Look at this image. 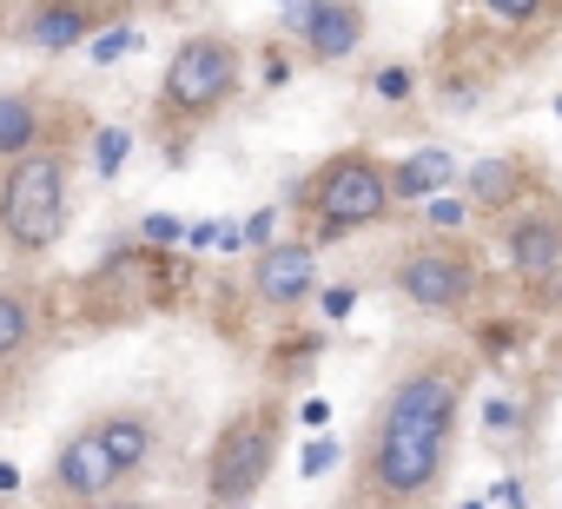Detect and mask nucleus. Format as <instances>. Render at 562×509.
Instances as JSON below:
<instances>
[{
	"label": "nucleus",
	"mask_w": 562,
	"mask_h": 509,
	"mask_svg": "<svg viewBox=\"0 0 562 509\" xmlns=\"http://www.w3.org/2000/svg\"><path fill=\"white\" fill-rule=\"evenodd\" d=\"M245 298L265 318H292L318 298V245L312 238H265L251 251V272H245Z\"/></svg>",
	"instance_id": "1a4fd4ad"
},
{
	"label": "nucleus",
	"mask_w": 562,
	"mask_h": 509,
	"mask_svg": "<svg viewBox=\"0 0 562 509\" xmlns=\"http://www.w3.org/2000/svg\"><path fill=\"white\" fill-rule=\"evenodd\" d=\"M483 14L503 21V27H536V21L555 14V0H483Z\"/></svg>",
	"instance_id": "a211bd4d"
},
{
	"label": "nucleus",
	"mask_w": 562,
	"mask_h": 509,
	"mask_svg": "<svg viewBox=\"0 0 562 509\" xmlns=\"http://www.w3.org/2000/svg\"><path fill=\"white\" fill-rule=\"evenodd\" d=\"M120 483H126V470L113 463L100 423H80V430L54 450V463H47V496H54V502H106Z\"/></svg>",
	"instance_id": "f8f14e48"
},
{
	"label": "nucleus",
	"mask_w": 562,
	"mask_h": 509,
	"mask_svg": "<svg viewBox=\"0 0 562 509\" xmlns=\"http://www.w3.org/2000/svg\"><path fill=\"white\" fill-rule=\"evenodd\" d=\"M139 245H179V218L172 212H153V218H139Z\"/></svg>",
	"instance_id": "6ab92c4d"
},
{
	"label": "nucleus",
	"mask_w": 562,
	"mask_h": 509,
	"mask_svg": "<svg viewBox=\"0 0 562 509\" xmlns=\"http://www.w3.org/2000/svg\"><path fill=\"white\" fill-rule=\"evenodd\" d=\"M391 292L411 312H424V318H463L490 292L483 251L463 231H417L411 245H397V259H391Z\"/></svg>",
	"instance_id": "423d86ee"
},
{
	"label": "nucleus",
	"mask_w": 562,
	"mask_h": 509,
	"mask_svg": "<svg viewBox=\"0 0 562 509\" xmlns=\"http://www.w3.org/2000/svg\"><path fill=\"white\" fill-rule=\"evenodd\" d=\"M391 205H397L391 199V159H378L371 146L325 152L299 179V192H292V212H299V225H305L312 245H345V238L384 225Z\"/></svg>",
	"instance_id": "7ed1b4c3"
},
{
	"label": "nucleus",
	"mask_w": 562,
	"mask_h": 509,
	"mask_svg": "<svg viewBox=\"0 0 562 509\" xmlns=\"http://www.w3.org/2000/svg\"><path fill=\"white\" fill-rule=\"evenodd\" d=\"M457 159L443 152V146H417L411 159H397L391 166V199L404 205V199H424V192H443V185H457Z\"/></svg>",
	"instance_id": "f3484780"
},
{
	"label": "nucleus",
	"mask_w": 562,
	"mask_h": 509,
	"mask_svg": "<svg viewBox=\"0 0 562 509\" xmlns=\"http://www.w3.org/2000/svg\"><path fill=\"white\" fill-rule=\"evenodd\" d=\"M470 384L476 358L457 344H424L391 371L351 456V509H430L443 496Z\"/></svg>",
	"instance_id": "f257e3e1"
},
{
	"label": "nucleus",
	"mask_w": 562,
	"mask_h": 509,
	"mask_svg": "<svg viewBox=\"0 0 562 509\" xmlns=\"http://www.w3.org/2000/svg\"><path fill=\"white\" fill-rule=\"evenodd\" d=\"M278 443H285V404L278 397H245L238 410L218 417L205 463H199V496L205 509H245L258 502V489L271 483Z\"/></svg>",
	"instance_id": "39448f33"
},
{
	"label": "nucleus",
	"mask_w": 562,
	"mask_h": 509,
	"mask_svg": "<svg viewBox=\"0 0 562 509\" xmlns=\"http://www.w3.org/2000/svg\"><path fill=\"white\" fill-rule=\"evenodd\" d=\"M74 218V146H41L0 166V251L47 259Z\"/></svg>",
	"instance_id": "20e7f679"
},
{
	"label": "nucleus",
	"mask_w": 562,
	"mask_h": 509,
	"mask_svg": "<svg viewBox=\"0 0 562 509\" xmlns=\"http://www.w3.org/2000/svg\"><path fill=\"white\" fill-rule=\"evenodd\" d=\"M100 423V437H106V450H113V463L126 470V483L153 463V450H159V417L153 410H139V404H120V410H106V417H93Z\"/></svg>",
	"instance_id": "dca6fc26"
},
{
	"label": "nucleus",
	"mask_w": 562,
	"mask_h": 509,
	"mask_svg": "<svg viewBox=\"0 0 562 509\" xmlns=\"http://www.w3.org/2000/svg\"><path fill=\"white\" fill-rule=\"evenodd\" d=\"M93 159H100V172H120V159H126V133H93Z\"/></svg>",
	"instance_id": "412c9836"
},
{
	"label": "nucleus",
	"mask_w": 562,
	"mask_h": 509,
	"mask_svg": "<svg viewBox=\"0 0 562 509\" xmlns=\"http://www.w3.org/2000/svg\"><path fill=\"white\" fill-rule=\"evenodd\" d=\"M245 87V47L218 27H199L186 34L172 54H166V73H159V93H153V133L159 146L186 152L192 133H205Z\"/></svg>",
	"instance_id": "f03ea898"
},
{
	"label": "nucleus",
	"mask_w": 562,
	"mask_h": 509,
	"mask_svg": "<svg viewBox=\"0 0 562 509\" xmlns=\"http://www.w3.org/2000/svg\"><path fill=\"white\" fill-rule=\"evenodd\" d=\"M285 34L305 47L312 67H338L364 47V0H292Z\"/></svg>",
	"instance_id": "ddd939ff"
},
{
	"label": "nucleus",
	"mask_w": 562,
	"mask_h": 509,
	"mask_svg": "<svg viewBox=\"0 0 562 509\" xmlns=\"http://www.w3.org/2000/svg\"><path fill=\"white\" fill-rule=\"evenodd\" d=\"M126 47H133V27H100L93 34V60H120Z\"/></svg>",
	"instance_id": "aec40b11"
},
{
	"label": "nucleus",
	"mask_w": 562,
	"mask_h": 509,
	"mask_svg": "<svg viewBox=\"0 0 562 509\" xmlns=\"http://www.w3.org/2000/svg\"><path fill=\"white\" fill-rule=\"evenodd\" d=\"M457 179H463V192H470V212L496 225L509 205H522V199L542 185V166H536L529 152H490V159L463 166Z\"/></svg>",
	"instance_id": "4468645a"
},
{
	"label": "nucleus",
	"mask_w": 562,
	"mask_h": 509,
	"mask_svg": "<svg viewBox=\"0 0 562 509\" xmlns=\"http://www.w3.org/2000/svg\"><path fill=\"white\" fill-rule=\"evenodd\" d=\"M113 509H159V502H146V496H113Z\"/></svg>",
	"instance_id": "b1692460"
},
{
	"label": "nucleus",
	"mask_w": 562,
	"mask_h": 509,
	"mask_svg": "<svg viewBox=\"0 0 562 509\" xmlns=\"http://www.w3.org/2000/svg\"><path fill=\"white\" fill-rule=\"evenodd\" d=\"M120 14L126 8H113V0H27L21 21H14V41L34 47V54H74L100 27H113Z\"/></svg>",
	"instance_id": "9b49d317"
},
{
	"label": "nucleus",
	"mask_w": 562,
	"mask_h": 509,
	"mask_svg": "<svg viewBox=\"0 0 562 509\" xmlns=\"http://www.w3.org/2000/svg\"><path fill=\"white\" fill-rule=\"evenodd\" d=\"M496 245H503L509 279H516L536 305L562 298V192H555L549 179H542L522 205H509V212L496 218Z\"/></svg>",
	"instance_id": "6e6552de"
},
{
	"label": "nucleus",
	"mask_w": 562,
	"mask_h": 509,
	"mask_svg": "<svg viewBox=\"0 0 562 509\" xmlns=\"http://www.w3.org/2000/svg\"><path fill=\"white\" fill-rule=\"evenodd\" d=\"M80 133H87V113L74 100H54L41 87L0 93V166L21 152H41V146H74Z\"/></svg>",
	"instance_id": "9d476101"
},
{
	"label": "nucleus",
	"mask_w": 562,
	"mask_h": 509,
	"mask_svg": "<svg viewBox=\"0 0 562 509\" xmlns=\"http://www.w3.org/2000/svg\"><path fill=\"white\" fill-rule=\"evenodd\" d=\"M271 225H278V218H271V212H251V225H245V238H251V251H258V245H265V238H271Z\"/></svg>",
	"instance_id": "5701e85b"
},
{
	"label": "nucleus",
	"mask_w": 562,
	"mask_h": 509,
	"mask_svg": "<svg viewBox=\"0 0 562 509\" xmlns=\"http://www.w3.org/2000/svg\"><path fill=\"white\" fill-rule=\"evenodd\" d=\"M47 338V292L34 279H0V377L21 371Z\"/></svg>",
	"instance_id": "2eb2a0df"
},
{
	"label": "nucleus",
	"mask_w": 562,
	"mask_h": 509,
	"mask_svg": "<svg viewBox=\"0 0 562 509\" xmlns=\"http://www.w3.org/2000/svg\"><path fill=\"white\" fill-rule=\"evenodd\" d=\"M172 305V259L166 245H120L80 279V325L93 331H120V325H139L153 312Z\"/></svg>",
	"instance_id": "0eeeda50"
},
{
	"label": "nucleus",
	"mask_w": 562,
	"mask_h": 509,
	"mask_svg": "<svg viewBox=\"0 0 562 509\" xmlns=\"http://www.w3.org/2000/svg\"><path fill=\"white\" fill-rule=\"evenodd\" d=\"M378 93H384V100H404V93H411V73H404V67L378 73Z\"/></svg>",
	"instance_id": "4be33fe9"
},
{
	"label": "nucleus",
	"mask_w": 562,
	"mask_h": 509,
	"mask_svg": "<svg viewBox=\"0 0 562 509\" xmlns=\"http://www.w3.org/2000/svg\"><path fill=\"white\" fill-rule=\"evenodd\" d=\"M67 509H113V496H106V502H67Z\"/></svg>",
	"instance_id": "393cba45"
}]
</instances>
